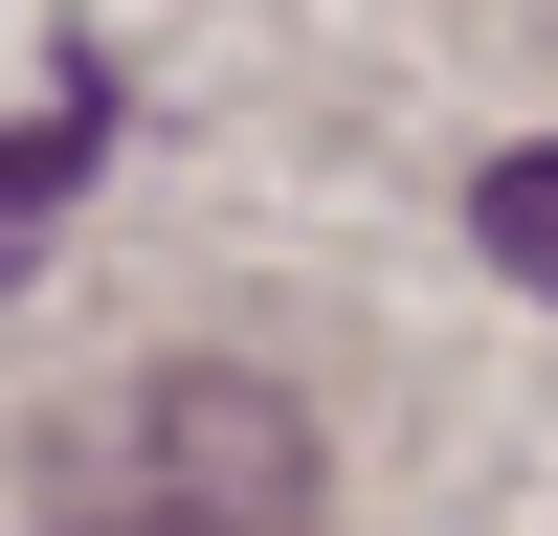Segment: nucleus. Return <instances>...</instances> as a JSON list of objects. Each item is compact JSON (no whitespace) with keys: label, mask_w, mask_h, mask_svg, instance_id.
I'll list each match as a JSON object with an SVG mask.
<instances>
[{"label":"nucleus","mask_w":558,"mask_h":536,"mask_svg":"<svg viewBox=\"0 0 558 536\" xmlns=\"http://www.w3.org/2000/svg\"><path fill=\"white\" fill-rule=\"evenodd\" d=\"M68 179H89V89H68L45 134H0V291H23V246L68 223Z\"/></svg>","instance_id":"nucleus-3"},{"label":"nucleus","mask_w":558,"mask_h":536,"mask_svg":"<svg viewBox=\"0 0 558 536\" xmlns=\"http://www.w3.org/2000/svg\"><path fill=\"white\" fill-rule=\"evenodd\" d=\"M470 246H492V268H514V291L558 313V134H536V157H492V179H470Z\"/></svg>","instance_id":"nucleus-2"},{"label":"nucleus","mask_w":558,"mask_h":536,"mask_svg":"<svg viewBox=\"0 0 558 536\" xmlns=\"http://www.w3.org/2000/svg\"><path fill=\"white\" fill-rule=\"evenodd\" d=\"M45 491H157V514H313V425L268 380H134L45 447Z\"/></svg>","instance_id":"nucleus-1"}]
</instances>
